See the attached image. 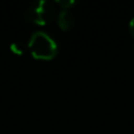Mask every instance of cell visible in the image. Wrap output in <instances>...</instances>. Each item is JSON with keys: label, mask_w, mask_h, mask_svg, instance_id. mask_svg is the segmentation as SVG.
<instances>
[{"label": "cell", "mask_w": 134, "mask_h": 134, "mask_svg": "<svg viewBox=\"0 0 134 134\" xmlns=\"http://www.w3.org/2000/svg\"><path fill=\"white\" fill-rule=\"evenodd\" d=\"M26 47L27 46H26L21 40H15V41H13L11 44L9 49H11L12 53L16 54V55H23V54L26 52Z\"/></svg>", "instance_id": "obj_4"}, {"label": "cell", "mask_w": 134, "mask_h": 134, "mask_svg": "<svg viewBox=\"0 0 134 134\" xmlns=\"http://www.w3.org/2000/svg\"><path fill=\"white\" fill-rule=\"evenodd\" d=\"M57 24L63 31H68L75 25V16L69 9H61L57 16Z\"/></svg>", "instance_id": "obj_3"}, {"label": "cell", "mask_w": 134, "mask_h": 134, "mask_svg": "<svg viewBox=\"0 0 134 134\" xmlns=\"http://www.w3.org/2000/svg\"><path fill=\"white\" fill-rule=\"evenodd\" d=\"M55 4L59 5L61 9H71L75 5V1H73V0H60V1H57Z\"/></svg>", "instance_id": "obj_5"}, {"label": "cell", "mask_w": 134, "mask_h": 134, "mask_svg": "<svg viewBox=\"0 0 134 134\" xmlns=\"http://www.w3.org/2000/svg\"><path fill=\"white\" fill-rule=\"evenodd\" d=\"M128 27H130V33H131V35H132V37L134 38V18L130 21V26H128Z\"/></svg>", "instance_id": "obj_6"}, {"label": "cell", "mask_w": 134, "mask_h": 134, "mask_svg": "<svg viewBox=\"0 0 134 134\" xmlns=\"http://www.w3.org/2000/svg\"><path fill=\"white\" fill-rule=\"evenodd\" d=\"M27 48L33 58L38 60H51L58 53V44L44 31H37L31 35Z\"/></svg>", "instance_id": "obj_1"}, {"label": "cell", "mask_w": 134, "mask_h": 134, "mask_svg": "<svg viewBox=\"0 0 134 134\" xmlns=\"http://www.w3.org/2000/svg\"><path fill=\"white\" fill-rule=\"evenodd\" d=\"M25 18L28 23L38 26L48 25L55 18V2L46 0L31 2L25 9Z\"/></svg>", "instance_id": "obj_2"}]
</instances>
